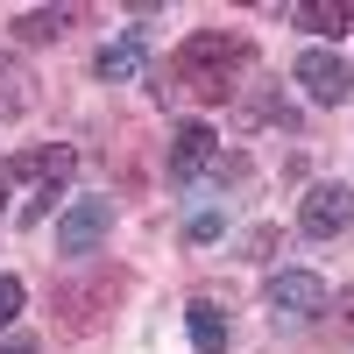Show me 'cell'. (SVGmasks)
Returning <instances> with one entry per match:
<instances>
[{"mask_svg": "<svg viewBox=\"0 0 354 354\" xmlns=\"http://www.w3.org/2000/svg\"><path fill=\"white\" fill-rule=\"evenodd\" d=\"M290 78H298V85H305V93H312L319 106H340V100L354 93V78H347V64H340L333 50H305L298 64H290Z\"/></svg>", "mask_w": 354, "mask_h": 354, "instance_id": "8992f818", "label": "cell"}, {"mask_svg": "<svg viewBox=\"0 0 354 354\" xmlns=\"http://www.w3.org/2000/svg\"><path fill=\"white\" fill-rule=\"evenodd\" d=\"M106 234H113V198H78L71 213L57 220V248L64 255H93Z\"/></svg>", "mask_w": 354, "mask_h": 354, "instance_id": "277c9868", "label": "cell"}, {"mask_svg": "<svg viewBox=\"0 0 354 354\" xmlns=\"http://www.w3.org/2000/svg\"><path fill=\"white\" fill-rule=\"evenodd\" d=\"M213 163H220V135L205 128V121H185V128L170 135V177H177V185H192V177H205Z\"/></svg>", "mask_w": 354, "mask_h": 354, "instance_id": "5b68a950", "label": "cell"}, {"mask_svg": "<svg viewBox=\"0 0 354 354\" xmlns=\"http://www.w3.org/2000/svg\"><path fill=\"white\" fill-rule=\"evenodd\" d=\"M262 298H270L277 319H319L326 312V283H319L312 270H277L270 283H262Z\"/></svg>", "mask_w": 354, "mask_h": 354, "instance_id": "7a4b0ae2", "label": "cell"}, {"mask_svg": "<svg viewBox=\"0 0 354 354\" xmlns=\"http://www.w3.org/2000/svg\"><path fill=\"white\" fill-rule=\"evenodd\" d=\"M290 21L312 36H340V28H354V8L347 0H290Z\"/></svg>", "mask_w": 354, "mask_h": 354, "instance_id": "ba28073f", "label": "cell"}, {"mask_svg": "<svg viewBox=\"0 0 354 354\" xmlns=\"http://www.w3.org/2000/svg\"><path fill=\"white\" fill-rule=\"evenodd\" d=\"M298 227L312 234V241H333V234L354 227V192L347 185H312L305 205H298Z\"/></svg>", "mask_w": 354, "mask_h": 354, "instance_id": "3957f363", "label": "cell"}, {"mask_svg": "<svg viewBox=\"0 0 354 354\" xmlns=\"http://www.w3.org/2000/svg\"><path fill=\"white\" fill-rule=\"evenodd\" d=\"M64 28H71V8H36V15L15 21V36L21 43H50V36H64Z\"/></svg>", "mask_w": 354, "mask_h": 354, "instance_id": "8fae6325", "label": "cell"}, {"mask_svg": "<svg viewBox=\"0 0 354 354\" xmlns=\"http://www.w3.org/2000/svg\"><path fill=\"white\" fill-rule=\"evenodd\" d=\"M71 149H21L15 163H8V185H15V177H36V185L43 192H57V185H64V177H71Z\"/></svg>", "mask_w": 354, "mask_h": 354, "instance_id": "52a82bcc", "label": "cell"}, {"mask_svg": "<svg viewBox=\"0 0 354 354\" xmlns=\"http://www.w3.org/2000/svg\"><path fill=\"white\" fill-rule=\"evenodd\" d=\"M185 319H192V347H198V354H227V312H220V305L198 298Z\"/></svg>", "mask_w": 354, "mask_h": 354, "instance_id": "9c48e42d", "label": "cell"}, {"mask_svg": "<svg viewBox=\"0 0 354 354\" xmlns=\"http://www.w3.org/2000/svg\"><path fill=\"white\" fill-rule=\"evenodd\" d=\"M0 354H36V347H28V340H8V347H0Z\"/></svg>", "mask_w": 354, "mask_h": 354, "instance_id": "5bb4252c", "label": "cell"}, {"mask_svg": "<svg viewBox=\"0 0 354 354\" xmlns=\"http://www.w3.org/2000/svg\"><path fill=\"white\" fill-rule=\"evenodd\" d=\"M220 234V213H192V241H213Z\"/></svg>", "mask_w": 354, "mask_h": 354, "instance_id": "4fadbf2b", "label": "cell"}, {"mask_svg": "<svg viewBox=\"0 0 354 354\" xmlns=\"http://www.w3.org/2000/svg\"><path fill=\"white\" fill-rule=\"evenodd\" d=\"M21 319V277H0V333Z\"/></svg>", "mask_w": 354, "mask_h": 354, "instance_id": "7c38bea8", "label": "cell"}, {"mask_svg": "<svg viewBox=\"0 0 354 354\" xmlns=\"http://www.w3.org/2000/svg\"><path fill=\"white\" fill-rule=\"evenodd\" d=\"M93 71H100V78H135V71H142V36H121V43H106V50L93 57Z\"/></svg>", "mask_w": 354, "mask_h": 354, "instance_id": "30bf717a", "label": "cell"}, {"mask_svg": "<svg viewBox=\"0 0 354 354\" xmlns=\"http://www.w3.org/2000/svg\"><path fill=\"white\" fill-rule=\"evenodd\" d=\"M8 192H15V185H8V170H0V213H8Z\"/></svg>", "mask_w": 354, "mask_h": 354, "instance_id": "9a60e30c", "label": "cell"}, {"mask_svg": "<svg viewBox=\"0 0 354 354\" xmlns=\"http://www.w3.org/2000/svg\"><path fill=\"white\" fill-rule=\"evenodd\" d=\"M241 57H248V43H241V36L198 28V36L177 43L170 71H177V85H192L198 100H227V93H234V71H241Z\"/></svg>", "mask_w": 354, "mask_h": 354, "instance_id": "6da1fadb", "label": "cell"}]
</instances>
